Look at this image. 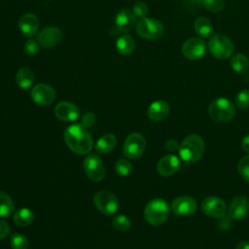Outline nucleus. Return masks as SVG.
Masks as SVG:
<instances>
[{
    "mask_svg": "<svg viewBox=\"0 0 249 249\" xmlns=\"http://www.w3.org/2000/svg\"><path fill=\"white\" fill-rule=\"evenodd\" d=\"M64 140L67 146L78 155H86L92 149V138L88 127L82 124L69 125L64 131Z\"/></svg>",
    "mask_w": 249,
    "mask_h": 249,
    "instance_id": "obj_1",
    "label": "nucleus"
},
{
    "mask_svg": "<svg viewBox=\"0 0 249 249\" xmlns=\"http://www.w3.org/2000/svg\"><path fill=\"white\" fill-rule=\"evenodd\" d=\"M178 152L181 160L184 161H197L203 156L204 141L198 134H190L182 141Z\"/></svg>",
    "mask_w": 249,
    "mask_h": 249,
    "instance_id": "obj_2",
    "label": "nucleus"
},
{
    "mask_svg": "<svg viewBox=\"0 0 249 249\" xmlns=\"http://www.w3.org/2000/svg\"><path fill=\"white\" fill-rule=\"evenodd\" d=\"M169 214L168 203L160 197L151 199L144 209V217L146 221L152 226H159L163 224Z\"/></svg>",
    "mask_w": 249,
    "mask_h": 249,
    "instance_id": "obj_3",
    "label": "nucleus"
},
{
    "mask_svg": "<svg viewBox=\"0 0 249 249\" xmlns=\"http://www.w3.org/2000/svg\"><path fill=\"white\" fill-rule=\"evenodd\" d=\"M235 113L232 102L225 97H219L213 100L208 107V115L215 122L224 124L230 122Z\"/></svg>",
    "mask_w": 249,
    "mask_h": 249,
    "instance_id": "obj_4",
    "label": "nucleus"
},
{
    "mask_svg": "<svg viewBox=\"0 0 249 249\" xmlns=\"http://www.w3.org/2000/svg\"><path fill=\"white\" fill-rule=\"evenodd\" d=\"M136 31L142 39L154 41L160 39L162 36L164 32V27L163 24L156 18H143L137 23Z\"/></svg>",
    "mask_w": 249,
    "mask_h": 249,
    "instance_id": "obj_5",
    "label": "nucleus"
},
{
    "mask_svg": "<svg viewBox=\"0 0 249 249\" xmlns=\"http://www.w3.org/2000/svg\"><path fill=\"white\" fill-rule=\"evenodd\" d=\"M208 49L214 57L218 59H226L232 54L234 45L229 37L222 34H216L210 39Z\"/></svg>",
    "mask_w": 249,
    "mask_h": 249,
    "instance_id": "obj_6",
    "label": "nucleus"
},
{
    "mask_svg": "<svg viewBox=\"0 0 249 249\" xmlns=\"http://www.w3.org/2000/svg\"><path fill=\"white\" fill-rule=\"evenodd\" d=\"M95 207L104 215L115 214L119 208L117 196L108 191H99L93 196Z\"/></svg>",
    "mask_w": 249,
    "mask_h": 249,
    "instance_id": "obj_7",
    "label": "nucleus"
},
{
    "mask_svg": "<svg viewBox=\"0 0 249 249\" xmlns=\"http://www.w3.org/2000/svg\"><path fill=\"white\" fill-rule=\"evenodd\" d=\"M146 148V139L140 133L129 134L124 143V155L128 159H137L142 156Z\"/></svg>",
    "mask_w": 249,
    "mask_h": 249,
    "instance_id": "obj_8",
    "label": "nucleus"
},
{
    "mask_svg": "<svg viewBox=\"0 0 249 249\" xmlns=\"http://www.w3.org/2000/svg\"><path fill=\"white\" fill-rule=\"evenodd\" d=\"M84 169L88 177L94 182L101 181L105 176L104 164L95 154H90L84 160Z\"/></svg>",
    "mask_w": 249,
    "mask_h": 249,
    "instance_id": "obj_9",
    "label": "nucleus"
},
{
    "mask_svg": "<svg viewBox=\"0 0 249 249\" xmlns=\"http://www.w3.org/2000/svg\"><path fill=\"white\" fill-rule=\"evenodd\" d=\"M31 99L40 106H48L53 102L55 98V90L47 84H37L30 91Z\"/></svg>",
    "mask_w": 249,
    "mask_h": 249,
    "instance_id": "obj_10",
    "label": "nucleus"
},
{
    "mask_svg": "<svg viewBox=\"0 0 249 249\" xmlns=\"http://www.w3.org/2000/svg\"><path fill=\"white\" fill-rule=\"evenodd\" d=\"M202 212L211 218H221L226 214V202L218 196H207L201 202Z\"/></svg>",
    "mask_w": 249,
    "mask_h": 249,
    "instance_id": "obj_11",
    "label": "nucleus"
},
{
    "mask_svg": "<svg viewBox=\"0 0 249 249\" xmlns=\"http://www.w3.org/2000/svg\"><path fill=\"white\" fill-rule=\"evenodd\" d=\"M206 51L205 42L201 38L192 37L185 41L182 46L183 55L191 60H196L201 58Z\"/></svg>",
    "mask_w": 249,
    "mask_h": 249,
    "instance_id": "obj_12",
    "label": "nucleus"
},
{
    "mask_svg": "<svg viewBox=\"0 0 249 249\" xmlns=\"http://www.w3.org/2000/svg\"><path fill=\"white\" fill-rule=\"evenodd\" d=\"M62 31L58 27L50 26L44 28L37 36V41L44 49L54 48L62 39Z\"/></svg>",
    "mask_w": 249,
    "mask_h": 249,
    "instance_id": "obj_13",
    "label": "nucleus"
},
{
    "mask_svg": "<svg viewBox=\"0 0 249 249\" xmlns=\"http://www.w3.org/2000/svg\"><path fill=\"white\" fill-rule=\"evenodd\" d=\"M171 209L178 216H191L196 210V202L188 196H178L173 199Z\"/></svg>",
    "mask_w": 249,
    "mask_h": 249,
    "instance_id": "obj_14",
    "label": "nucleus"
},
{
    "mask_svg": "<svg viewBox=\"0 0 249 249\" xmlns=\"http://www.w3.org/2000/svg\"><path fill=\"white\" fill-rule=\"evenodd\" d=\"M180 167V160L179 159L172 154L165 155L157 163V170L158 172L164 177L171 176L178 171Z\"/></svg>",
    "mask_w": 249,
    "mask_h": 249,
    "instance_id": "obj_15",
    "label": "nucleus"
},
{
    "mask_svg": "<svg viewBox=\"0 0 249 249\" xmlns=\"http://www.w3.org/2000/svg\"><path fill=\"white\" fill-rule=\"evenodd\" d=\"M54 114L60 121L74 122L79 118V109L71 102L61 101L55 106Z\"/></svg>",
    "mask_w": 249,
    "mask_h": 249,
    "instance_id": "obj_16",
    "label": "nucleus"
},
{
    "mask_svg": "<svg viewBox=\"0 0 249 249\" xmlns=\"http://www.w3.org/2000/svg\"><path fill=\"white\" fill-rule=\"evenodd\" d=\"M136 16L133 11L130 9H123L121 10L115 18V23L119 31L121 32H128L130 31L136 23Z\"/></svg>",
    "mask_w": 249,
    "mask_h": 249,
    "instance_id": "obj_17",
    "label": "nucleus"
},
{
    "mask_svg": "<svg viewBox=\"0 0 249 249\" xmlns=\"http://www.w3.org/2000/svg\"><path fill=\"white\" fill-rule=\"evenodd\" d=\"M249 211V202L245 196L234 197L229 207V217L231 219L239 220L246 216Z\"/></svg>",
    "mask_w": 249,
    "mask_h": 249,
    "instance_id": "obj_18",
    "label": "nucleus"
},
{
    "mask_svg": "<svg viewBox=\"0 0 249 249\" xmlns=\"http://www.w3.org/2000/svg\"><path fill=\"white\" fill-rule=\"evenodd\" d=\"M169 111L170 108L166 101L156 100L150 104L147 110V115L150 120L154 122H160L167 118V116L169 115Z\"/></svg>",
    "mask_w": 249,
    "mask_h": 249,
    "instance_id": "obj_19",
    "label": "nucleus"
},
{
    "mask_svg": "<svg viewBox=\"0 0 249 249\" xmlns=\"http://www.w3.org/2000/svg\"><path fill=\"white\" fill-rule=\"evenodd\" d=\"M18 28L25 36L35 35L39 28V19L33 14H24L18 19Z\"/></svg>",
    "mask_w": 249,
    "mask_h": 249,
    "instance_id": "obj_20",
    "label": "nucleus"
},
{
    "mask_svg": "<svg viewBox=\"0 0 249 249\" xmlns=\"http://www.w3.org/2000/svg\"><path fill=\"white\" fill-rule=\"evenodd\" d=\"M35 74L29 67H21L16 74V82L18 86L23 89H29L34 82Z\"/></svg>",
    "mask_w": 249,
    "mask_h": 249,
    "instance_id": "obj_21",
    "label": "nucleus"
},
{
    "mask_svg": "<svg viewBox=\"0 0 249 249\" xmlns=\"http://www.w3.org/2000/svg\"><path fill=\"white\" fill-rule=\"evenodd\" d=\"M116 47L121 54L129 55L135 49V41L130 35L124 34L117 40Z\"/></svg>",
    "mask_w": 249,
    "mask_h": 249,
    "instance_id": "obj_22",
    "label": "nucleus"
},
{
    "mask_svg": "<svg viewBox=\"0 0 249 249\" xmlns=\"http://www.w3.org/2000/svg\"><path fill=\"white\" fill-rule=\"evenodd\" d=\"M117 139L113 134L102 135L95 144V150L99 154H108L116 146Z\"/></svg>",
    "mask_w": 249,
    "mask_h": 249,
    "instance_id": "obj_23",
    "label": "nucleus"
},
{
    "mask_svg": "<svg viewBox=\"0 0 249 249\" xmlns=\"http://www.w3.org/2000/svg\"><path fill=\"white\" fill-rule=\"evenodd\" d=\"M194 28L196 34L201 38H207L213 33V26L211 21L204 17H199L195 20Z\"/></svg>",
    "mask_w": 249,
    "mask_h": 249,
    "instance_id": "obj_24",
    "label": "nucleus"
},
{
    "mask_svg": "<svg viewBox=\"0 0 249 249\" xmlns=\"http://www.w3.org/2000/svg\"><path fill=\"white\" fill-rule=\"evenodd\" d=\"M34 220V213L28 208H20L14 214V222L19 227H26Z\"/></svg>",
    "mask_w": 249,
    "mask_h": 249,
    "instance_id": "obj_25",
    "label": "nucleus"
},
{
    "mask_svg": "<svg viewBox=\"0 0 249 249\" xmlns=\"http://www.w3.org/2000/svg\"><path fill=\"white\" fill-rule=\"evenodd\" d=\"M14 209L15 203L12 197L8 194L0 192V218L10 217Z\"/></svg>",
    "mask_w": 249,
    "mask_h": 249,
    "instance_id": "obj_26",
    "label": "nucleus"
},
{
    "mask_svg": "<svg viewBox=\"0 0 249 249\" xmlns=\"http://www.w3.org/2000/svg\"><path fill=\"white\" fill-rule=\"evenodd\" d=\"M231 67L237 73H245L249 69V59L243 53H236L231 59Z\"/></svg>",
    "mask_w": 249,
    "mask_h": 249,
    "instance_id": "obj_27",
    "label": "nucleus"
},
{
    "mask_svg": "<svg viewBox=\"0 0 249 249\" xmlns=\"http://www.w3.org/2000/svg\"><path fill=\"white\" fill-rule=\"evenodd\" d=\"M10 244L13 249H27L29 242L26 236H24L21 233L15 232L11 236Z\"/></svg>",
    "mask_w": 249,
    "mask_h": 249,
    "instance_id": "obj_28",
    "label": "nucleus"
},
{
    "mask_svg": "<svg viewBox=\"0 0 249 249\" xmlns=\"http://www.w3.org/2000/svg\"><path fill=\"white\" fill-rule=\"evenodd\" d=\"M115 169L116 172L123 177H125L127 175L130 174L131 170H132V165L130 163L129 160H125V159H120L118 160V161L116 162L115 165Z\"/></svg>",
    "mask_w": 249,
    "mask_h": 249,
    "instance_id": "obj_29",
    "label": "nucleus"
},
{
    "mask_svg": "<svg viewBox=\"0 0 249 249\" xmlns=\"http://www.w3.org/2000/svg\"><path fill=\"white\" fill-rule=\"evenodd\" d=\"M113 227L120 231H125L130 228V220L124 215H117L112 221Z\"/></svg>",
    "mask_w": 249,
    "mask_h": 249,
    "instance_id": "obj_30",
    "label": "nucleus"
},
{
    "mask_svg": "<svg viewBox=\"0 0 249 249\" xmlns=\"http://www.w3.org/2000/svg\"><path fill=\"white\" fill-rule=\"evenodd\" d=\"M235 104L240 109L249 107V89L240 90L235 97Z\"/></svg>",
    "mask_w": 249,
    "mask_h": 249,
    "instance_id": "obj_31",
    "label": "nucleus"
},
{
    "mask_svg": "<svg viewBox=\"0 0 249 249\" xmlns=\"http://www.w3.org/2000/svg\"><path fill=\"white\" fill-rule=\"evenodd\" d=\"M225 5L224 0H203L204 8L211 13L220 12Z\"/></svg>",
    "mask_w": 249,
    "mask_h": 249,
    "instance_id": "obj_32",
    "label": "nucleus"
},
{
    "mask_svg": "<svg viewBox=\"0 0 249 249\" xmlns=\"http://www.w3.org/2000/svg\"><path fill=\"white\" fill-rule=\"evenodd\" d=\"M237 169L241 177L249 182V156L243 157L239 161L237 165Z\"/></svg>",
    "mask_w": 249,
    "mask_h": 249,
    "instance_id": "obj_33",
    "label": "nucleus"
},
{
    "mask_svg": "<svg viewBox=\"0 0 249 249\" xmlns=\"http://www.w3.org/2000/svg\"><path fill=\"white\" fill-rule=\"evenodd\" d=\"M39 43L34 39H28L24 43V53L27 55H35L39 51Z\"/></svg>",
    "mask_w": 249,
    "mask_h": 249,
    "instance_id": "obj_34",
    "label": "nucleus"
},
{
    "mask_svg": "<svg viewBox=\"0 0 249 249\" xmlns=\"http://www.w3.org/2000/svg\"><path fill=\"white\" fill-rule=\"evenodd\" d=\"M134 15L136 17H139V18H145V16L148 14L149 12V8L147 6V4L145 2H142V1H138L134 4L133 6V9H132Z\"/></svg>",
    "mask_w": 249,
    "mask_h": 249,
    "instance_id": "obj_35",
    "label": "nucleus"
},
{
    "mask_svg": "<svg viewBox=\"0 0 249 249\" xmlns=\"http://www.w3.org/2000/svg\"><path fill=\"white\" fill-rule=\"evenodd\" d=\"M95 115L92 113V112H87L83 115L82 117V124L85 125L86 127H89V126H92L95 123Z\"/></svg>",
    "mask_w": 249,
    "mask_h": 249,
    "instance_id": "obj_36",
    "label": "nucleus"
},
{
    "mask_svg": "<svg viewBox=\"0 0 249 249\" xmlns=\"http://www.w3.org/2000/svg\"><path fill=\"white\" fill-rule=\"evenodd\" d=\"M9 233H10L9 225L6 222L0 220V240L7 237L9 235Z\"/></svg>",
    "mask_w": 249,
    "mask_h": 249,
    "instance_id": "obj_37",
    "label": "nucleus"
},
{
    "mask_svg": "<svg viewBox=\"0 0 249 249\" xmlns=\"http://www.w3.org/2000/svg\"><path fill=\"white\" fill-rule=\"evenodd\" d=\"M165 148L168 150V151H176L179 149V145H178V142L174 139H169L165 142Z\"/></svg>",
    "mask_w": 249,
    "mask_h": 249,
    "instance_id": "obj_38",
    "label": "nucleus"
},
{
    "mask_svg": "<svg viewBox=\"0 0 249 249\" xmlns=\"http://www.w3.org/2000/svg\"><path fill=\"white\" fill-rule=\"evenodd\" d=\"M241 148L244 152L249 153V134L245 135L241 140Z\"/></svg>",
    "mask_w": 249,
    "mask_h": 249,
    "instance_id": "obj_39",
    "label": "nucleus"
},
{
    "mask_svg": "<svg viewBox=\"0 0 249 249\" xmlns=\"http://www.w3.org/2000/svg\"><path fill=\"white\" fill-rule=\"evenodd\" d=\"M235 249H249V241H241L236 245Z\"/></svg>",
    "mask_w": 249,
    "mask_h": 249,
    "instance_id": "obj_40",
    "label": "nucleus"
},
{
    "mask_svg": "<svg viewBox=\"0 0 249 249\" xmlns=\"http://www.w3.org/2000/svg\"><path fill=\"white\" fill-rule=\"evenodd\" d=\"M187 1L193 4H203V0H187Z\"/></svg>",
    "mask_w": 249,
    "mask_h": 249,
    "instance_id": "obj_41",
    "label": "nucleus"
}]
</instances>
